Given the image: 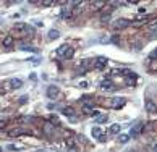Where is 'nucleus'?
Returning <instances> with one entry per match:
<instances>
[{
	"instance_id": "nucleus-19",
	"label": "nucleus",
	"mask_w": 157,
	"mask_h": 152,
	"mask_svg": "<svg viewBox=\"0 0 157 152\" xmlns=\"http://www.w3.org/2000/svg\"><path fill=\"white\" fill-rule=\"evenodd\" d=\"M11 44H13V37H11V36H7V37L4 39V47H10Z\"/></svg>"
},
{
	"instance_id": "nucleus-4",
	"label": "nucleus",
	"mask_w": 157,
	"mask_h": 152,
	"mask_svg": "<svg viewBox=\"0 0 157 152\" xmlns=\"http://www.w3.org/2000/svg\"><path fill=\"white\" fill-rule=\"evenodd\" d=\"M125 102H126V99H123V97H113L110 104L113 108H122L123 105H125Z\"/></svg>"
},
{
	"instance_id": "nucleus-35",
	"label": "nucleus",
	"mask_w": 157,
	"mask_h": 152,
	"mask_svg": "<svg viewBox=\"0 0 157 152\" xmlns=\"http://www.w3.org/2000/svg\"><path fill=\"white\" fill-rule=\"evenodd\" d=\"M2 151H4V149H0V152H2Z\"/></svg>"
},
{
	"instance_id": "nucleus-20",
	"label": "nucleus",
	"mask_w": 157,
	"mask_h": 152,
	"mask_svg": "<svg viewBox=\"0 0 157 152\" xmlns=\"http://www.w3.org/2000/svg\"><path fill=\"white\" fill-rule=\"evenodd\" d=\"M73 53H75V49H73V47H70V49H68V50H66V53H65V55H63V58H65V60L71 58V57H73Z\"/></svg>"
},
{
	"instance_id": "nucleus-17",
	"label": "nucleus",
	"mask_w": 157,
	"mask_h": 152,
	"mask_svg": "<svg viewBox=\"0 0 157 152\" xmlns=\"http://www.w3.org/2000/svg\"><path fill=\"white\" fill-rule=\"evenodd\" d=\"M20 49L21 50H28V52H37V49L36 47H31V45H26V44L20 45Z\"/></svg>"
},
{
	"instance_id": "nucleus-2",
	"label": "nucleus",
	"mask_w": 157,
	"mask_h": 152,
	"mask_svg": "<svg viewBox=\"0 0 157 152\" xmlns=\"http://www.w3.org/2000/svg\"><path fill=\"white\" fill-rule=\"evenodd\" d=\"M130 26V21L126 20V18H118V20H115V23H113V29H117V31H120V29H125Z\"/></svg>"
},
{
	"instance_id": "nucleus-16",
	"label": "nucleus",
	"mask_w": 157,
	"mask_h": 152,
	"mask_svg": "<svg viewBox=\"0 0 157 152\" xmlns=\"http://www.w3.org/2000/svg\"><path fill=\"white\" fill-rule=\"evenodd\" d=\"M62 16L63 18H70L71 16V8L70 7H63L62 8Z\"/></svg>"
},
{
	"instance_id": "nucleus-27",
	"label": "nucleus",
	"mask_w": 157,
	"mask_h": 152,
	"mask_svg": "<svg viewBox=\"0 0 157 152\" xmlns=\"http://www.w3.org/2000/svg\"><path fill=\"white\" fill-rule=\"evenodd\" d=\"M108 20H110V15H102V18H101V21L102 23H108Z\"/></svg>"
},
{
	"instance_id": "nucleus-6",
	"label": "nucleus",
	"mask_w": 157,
	"mask_h": 152,
	"mask_svg": "<svg viewBox=\"0 0 157 152\" xmlns=\"http://www.w3.org/2000/svg\"><path fill=\"white\" fill-rule=\"evenodd\" d=\"M94 65H96V60H92V58H86V60L81 62V68H83V70H89L91 66H94Z\"/></svg>"
},
{
	"instance_id": "nucleus-5",
	"label": "nucleus",
	"mask_w": 157,
	"mask_h": 152,
	"mask_svg": "<svg viewBox=\"0 0 157 152\" xmlns=\"http://www.w3.org/2000/svg\"><path fill=\"white\" fill-rule=\"evenodd\" d=\"M101 89H104V91H112L113 89V81L108 78V80H102L101 81Z\"/></svg>"
},
{
	"instance_id": "nucleus-21",
	"label": "nucleus",
	"mask_w": 157,
	"mask_h": 152,
	"mask_svg": "<svg viewBox=\"0 0 157 152\" xmlns=\"http://www.w3.org/2000/svg\"><path fill=\"white\" fill-rule=\"evenodd\" d=\"M147 29H149V31H156V29H157V20H154L152 23L147 24Z\"/></svg>"
},
{
	"instance_id": "nucleus-11",
	"label": "nucleus",
	"mask_w": 157,
	"mask_h": 152,
	"mask_svg": "<svg viewBox=\"0 0 157 152\" xmlns=\"http://www.w3.org/2000/svg\"><path fill=\"white\" fill-rule=\"evenodd\" d=\"M21 86H23V81L18 80V78H15V80L10 81V87H13V89H18V87H21Z\"/></svg>"
},
{
	"instance_id": "nucleus-18",
	"label": "nucleus",
	"mask_w": 157,
	"mask_h": 152,
	"mask_svg": "<svg viewBox=\"0 0 157 152\" xmlns=\"http://www.w3.org/2000/svg\"><path fill=\"white\" fill-rule=\"evenodd\" d=\"M18 121H20V123H31V121H34V118L32 117H20Z\"/></svg>"
},
{
	"instance_id": "nucleus-33",
	"label": "nucleus",
	"mask_w": 157,
	"mask_h": 152,
	"mask_svg": "<svg viewBox=\"0 0 157 152\" xmlns=\"http://www.w3.org/2000/svg\"><path fill=\"white\" fill-rule=\"evenodd\" d=\"M5 126V121H0V128H4Z\"/></svg>"
},
{
	"instance_id": "nucleus-25",
	"label": "nucleus",
	"mask_w": 157,
	"mask_h": 152,
	"mask_svg": "<svg viewBox=\"0 0 157 152\" xmlns=\"http://www.w3.org/2000/svg\"><path fill=\"white\" fill-rule=\"evenodd\" d=\"M25 131H21V129H13V131H10V136H20L23 134Z\"/></svg>"
},
{
	"instance_id": "nucleus-7",
	"label": "nucleus",
	"mask_w": 157,
	"mask_h": 152,
	"mask_svg": "<svg viewBox=\"0 0 157 152\" xmlns=\"http://www.w3.org/2000/svg\"><path fill=\"white\" fill-rule=\"evenodd\" d=\"M105 65H107V58H105V57H99V58L96 60V65H94V68H97V70H102Z\"/></svg>"
},
{
	"instance_id": "nucleus-1",
	"label": "nucleus",
	"mask_w": 157,
	"mask_h": 152,
	"mask_svg": "<svg viewBox=\"0 0 157 152\" xmlns=\"http://www.w3.org/2000/svg\"><path fill=\"white\" fill-rule=\"evenodd\" d=\"M13 31L20 36H25V34H32V32H34V28L29 26V24H26V23H16L13 26Z\"/></svg>"
},
{
	"instance_id": "nucleus-12",
	"label": "nucleus",
	"mask_w": 157,
	"mask_h": 152,
	"mask_svg": "<svg viewBox=\"0 0 157 152\" xmlns=\"http://www.w3.org/2000/svg\"><path fill=\"white\" fill-rule=\"evenodd\" d=\"M68 49H70V45H66V44L60 45L58 50H57V55H58V57H63V55L66 53V50H68Z\"/></svg>"
},
{
	"instance_id": "nucleus-31",
	"label": "nucleus",
	"mask_w": 157,
	"mask_h": 152,
	"mask_svg": "<svg viewBox=\"0 0 157 152\" xmlns=\"http://www.w3.org/2000/svg\"><path fill=\"white\" fill-rule=\"evenodd\" d=\"M151 58H157V50H154V52L151 53Z\"/></svg>"
},
{
	"instance_id": "nucleus-3",
	"label": "nucleus",
	"mask_w": 157,
	"mask_h": 152,
	"mask_svg": "<svg viewBox=\"0 0 157 152\" xmlns=\"http://www.w3.org/2000/svg\"><path fill=\"white\" fill-rule=\"evenodd\" d=\"M143 128H144V125H143V123L134 125V126L131 128V131H130V136H131V138H138V136L141 134V131H143Z\"/></svg>"
},
{
	"instance_id": "nucleus-24",
	"label": "nucleus",
	"mask_w": 157,
	"mask_h": 152,
	"mask_svg": "<svg viewBox=\"0 0 157 152\" xmlns=\"http://www.w3.org/2000/svg\"><path fill=\"white\" fill-rule=\"evenodd\" d=\"M128 139H130L128 134H120V136H118V141L123 142V144H125V142H128Z\"/></svg>"
},
{
	"instance_id": "nucleus-32",
	"label": "nucleus",
	"mask_w": 157,
	"mask_h": 152,
	"mask_svg": "<svg viewBox=\"0 0 157 152\" xmlns=\"http://www.w3.org/2000/svg\"><path fill=\"white\" fill-rule=\"evenodd\" d=\"M37 152H54V151H47V149H44V151H42V149H41V151H37Z\"/></svg>"
},
{
	"instance_id": "nucleus-22",
	"label": "nucleus",
	"mask_w": 157,
	"mask_h": 152,
	"mask_svg": "<svg viewBox=\"0 0 157 152\" xmlns=\"http://www.w3.org/2000/svg\"><path fill=\"white\" fill-rule=\"evenodd\" d=\"M108 131H110V133H113V134H115V133H120V125H112Z\"/></svg>"
},
{
	"instance_id": "nucleus-9",
	"label": "nucleus",
	"mask_w": 157,
	"mask_h": 152,
	"mask_svg": "<svg viewBox=\"0 0 157 152\" xmlns=\"http://www.w3.org/2000/svg\"><path fill=\"white\" fill-rule=\"evenodd\" d=\"M146 112H149V113H156L157 112V105L154 104L152 100H147L146 102Z\"/></svg>"
},
{
	"instance_id": "nucleus-13",
	"label": "nucleus",
	"mask_w": 157,
	"mask_h": 152,
	"mask_svg": "<svg viewBox=\"0 0 157 152\" xmlns=\"http://www.w3.org/2000/svg\"><path fill=\"white\" fill-rule=\"evenodd\" d=\"M62 113L65 115V117H70V118H73V117H75V110H73L71 107H65V108L62 110Z\"/></svg>"
},
{
	"instance_id": "nucleus-8",
	"label": "nucleus",
	"mask_w": 157,
	"mask_h": 152,
	"mask_svg": "<svg viewBox=\"0 0 157 152\" xmlns=\"http://www.w3.org/2000/svg\"><path fill=\"white\" fill-rule=\"evenodd\" d=\"M57 94H58V87H57V86H49V87H47V97L54 99Z\"/></svg>"
},
{
	"instance_id": "nucleus-23",
	"label": "nucleus",
	"mask_w": 157,
	"mask_h": 152,
	"mask_svg": "<svg viewBox=\"0 0 157 152\" xmlns=\"http://www.w3.org/2000/svg\"><path fill=\"white\" fill-rule=\"evenodd\" d=\"M108 120V117H107V115H102V117H97V118H96V123H104V121H107Z\"/></svg>"
},
{
	"instance_id": "nucleus-36",
	"label": "nucleus",
	"mask_w": 157,
	"mask_h": 152,
	"mask_svg": "<svg viewBox=\"0 0 157 152\" xmlns=\"http://www.w3.org/2000/svg\"><path fill=\"white\" fill-rule=\"evenodd\" d=\"M0 24H2V20H0Z\"/></svg>"
},
{
	"instance_id": "nucleus-15",
	"label": "nucleus",
	"mask_w": 157,
	"mask_h": 152,
	"mask_svg": "<svg viewBox=\"0 0 157 152\" xmlns=\"http://www.w3.org/2000/svg\"><path fill=\"white\" fill-rule=\"evenodd\" d=\"M91 134L92 136H94V138H101V136H102V131H101V128H99V126H94V128H92L91 129Z\"/></svg>"
},
{
	"instance_id": "nucleus-10",
	"label": "nucleus",
	"mask_w": 157,
	"mask_h": 152,
	"mask_svg": "<svg viewBox=\"0 0 157 152\" xmlns=\"http://www.w3.org/2000/svg\"><path fill=\"white\" fill-rule=\"evenodd\" d=\"M134 83H136V76L133 75V73L126 75V80H125V84H126V86H133Z\"/></svg>"
},
{
	"instance_id": "nucleus-26",
	"label": "nucleus",
	"mask_w": 157,
	"mask_h": 152,
	"mask_svg": "<svg viewBox=\"0 0 157 152\" xmlns=\"http://www.w3.org/2000/svg\"><path fill=\"white\" fill-rule=\"evenodd\" d=\"M54 126H55V125H50V123H47V125H46V133H47V134H50V131H52Z\"/></svg>"
},
{
	"instance_id": "nucleus-30",
	"label": "nucleus",
	"mask_w": 157,
	"mask_h": 152,
	"mask_svg": "<svg viewBox=\"0 0 157 152\" xmlns=\"http://www.w3.org/2000/svg\"><path fill=\"white\" fill-rule=\"evenodd\" d=\"M105 139H107V136H105V134H102L101 138H99V141H101V142H105Z\"/></svg>"
},
{
	"instance_id": "nucleus-34",
	"label": "nucleus",
	"mask_w": 157,
	"mask_h": 152,
	"mask_svg": "<svg viewBox=\"0 0 157 152\" xmlns=\"http://www.w3.org/2000/svg\"><path fill=\"white\" fill-rule=\"evenodd\" d=\"M152 151H154V152H157V144H154V147H152Z\"/></svg>"
},
{
	"instance_id": "nucleus-29",
	"label": "nucleus",
	"mask_w": 157,
	"mask_h": 152,
	"mask_svg": "<svg viewBox=\"0 0 157 152\" xmlns=\"http://www.w3.org/2000/svg\"><path fill=\"white\" fill-rule=\"evenodd\" d=\"M50 5H54L52 0H44V2H42V7H50Z\"/></svg>"
},
{
	"instance_id": "nucleus-14",
	"label": "nucleus",
	"mask_w": 157,
	"mask_h": 152,
	"mask_svg": "<svg viewBox=\"0 0 157 152\" xmlns=\"http://www.w3.org/2000/svg\"><path fill=\"white\" fill-rule=\"evenodd\" d=\"M58 36H60V32L57 31V29H50L47 37H49V41H54V39H58Z\"/></svg>"
},
{
	"instance_id": "nucleus-28",
	"label": "nucleus",
	"mask_w": 157,
	"mask_h": 152,
	"mask_svg": "<svg viewBox=\"0 0 157 152\" xmlns=\"http://www.w3.org/2000/svg\"><path fill=\"white\" fill-rule=\"evenodd\" d=\"M78 86H80L81 89H86V87L89 86V83H87V81H80V84H78Z\"/></svg>"
}]
</instances>
